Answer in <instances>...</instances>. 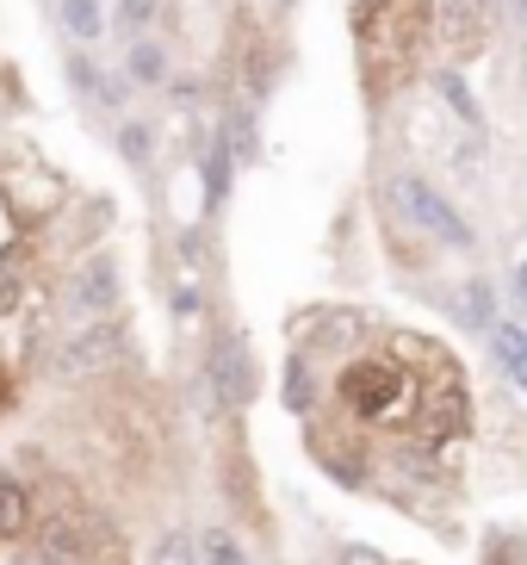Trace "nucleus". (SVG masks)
<instances>
[{
  "instance_id": "1",
  "label": "nucleus",
  "mask_w": 527,
  "mask_h": 565,
  "mask_svg": "<svg viewBox=\"0 0 527 565\" xmlns=\"http://www.w3.org/2000/svg\"><path fill=\"white\" fill-rule=\"evenodd\" d=\"M361 32H366V68L379 63L385 82L410 75L434 32V0H373V19H366Z\"/></svg>"
},
{
  "instance_id": "2",
  "label": "nucleus",
  "mask_w": 527,
  "mask_h": 565,
  "mask_svg": "<svg viewBox=\"0 0 527 565\" xmlns=\"http://www.w3.org/2000/svg\"><path fill=\"white\" fill-rule=\"evenodd\" d=\"M342 404L361 423H397V416H410L416 404V373L404 361H391V354H361V361L342 373Z\"/></svg>"
},
{
  "instance_id": "3",
  "label": "nucleus",
  "mask_w": 527,
  "mask_h": 565,
  "mask_svg": "<svg viewBox=\"0 0 527 565\" xmlns=\"http://www.w3.org/2000/svg\"><path fill=\"white\" fill-rule=\"evenodd\" d=\"M385 200L397 205V217L410 224V231H422L429 243H441V249H478V231L460 217V205L447 200L434 181H422V174H391V186H385Z\"/></svg>"
},
{
  "instance_id": "4",
  "label": "nucleus",
  "mask_w": 527,
  "mask_h": 565,
  "mask_svg": "<svg viewBox=\"0 0 527 565\" xmlns=\"http://www.w3.org/2000/svg\"><path fill=\"white\" fill-rule=\"evenodd\" d=\"M106 547V529L75 503V510H50L37 522V565H94V553Z\"/></svg>"
},
{
  "instance_id": "5",
  "label": "nucleus",
  "mask_w": 527,
  "mask_h": 565,
  "mask_svg": "<svg viewBox=\"0 0 527 565\" xmlns=\"http://www.w3.org/2000/svg\"><path fill=\"white\" fill-rule=\"evenodd\" d=\"M125 305V274H118L112 255H87L63 286V311L75 323H99V317H112Z\"/></svg>"
},
{
  "instance_id": "6",
  "label": "nucleus",
  "mask_w": 527,
  "mask_h": 565,
  "mask_svg": "<svg viewBox=\"0 0 527 565\" xmlns=\"http://www.w3.org/2000/svg\"><path fill=\"white\" fill-rule=\"evenodd\" d=\"M118 354H125V330H118L112 317H99V323H82V330L63 342L56 373H63V380H94V373L118 366Z\"/></svg>"
},
{
  "instance_id": "7",
  "label": "nucleus",
  "mask_w": 527,
  "mask_h": 565,
  "mask_svg": "<svg viewBox=\"0 0 527 565\" xmlns=\"http://www.w3.org/2000/svg\"><path fill=\"white\" fill-rule=\"evenodd\" d=\"M496 7H503V0H441V44H447L453 63H472V56L491 44Z\"/></svg>"
},
{
  "instance_id": "8",
  "label": "nucleus",
  "mask_w": 527,
  "mask_h": 565,
  "mask_svg": "<svg viewBox=\"0 0 527 565\" xmlns=\"http://www.w3.org/2000/svg\"><path fill=\"white\" fill-rule=\"evenodd\" d=\"M205 380H212V398L224 404V411H243V404L255 398V354H248L243 335H224V342H217Z\"/></svg>"
},
{
  "instance_id": "9",
  "label": "nucleus",
  "mask_w": 527,
  "mask_h": 565,
  "mask_svg": "<svg viewBox=\"0 0 527 565\" xmlns=\"http://www.w3.org/2000/svg\"><path fill=\"white\" fill-rule=\"evenodd\" d=\"M366 342V317L354 305H323L316 317V335H311V354H354Z\"/></svg>"
},
{
  "instance_id": "10",
  "label": "nucleus",
  "mask_w": 527,
  "mask_h": 565,
  "mask_svg": "<svg viewBox=\"0 0 527 565\" xmlns=\"http://www.w3.org/2000/svg\"><path fill=\"white\" fill-rule=\"evenodd\" d=\"M125 82H137V87H168V75H174V56H168V44L162 38H131L125 44Z\"/></svg>"
},
{
  "instance_id": "11",
  "label": "nucleus",
  "mask_w": 527,
  "mask_h": 565,
  "mask_svg": "<svg viewBox=\"0 0 527 565\" xmlns=\"http://www.w3.org/2000/svg\"><path fill=\"white\" fill-rule=\"evenodd\" d=\"M56 19H63V32L75 38L82 51H94L99 38H106V25H112L106 0H56Z\"/></svg>"
},
{
  "instance_id": "12",
  "label": "nucleus",
  "mask_w": 527,
  "mask_h": 565,
  "mask_svg": "<svg viewBox=\"0 0 527 565\" xmlns=\"http://www.w3.org/2000/svg\"><path fill=\"white\" fill-rule=\"evenodd\" d=\"M491 354H496V366L509 373V385H521V398H527V330L521 323H491Z\"/></svg>"
},
{
  "instance_id": "13",
  "label": "nucleus",
  "mask_w": 527,
  "mask_h": 565,
  "mask_svg": "<svg viewBox=\"0 0 527 565\" xmlns=\"http://www.w3.org/2000/svg\"><path fill=\"white\" fill-rule=\"evenodd\" d=\"M25 522H32V491H25V479L0 472V547H7V541H19V534H25Z\"/></svg>"
},
{
  "instance_id": "14",
  "label": "nucleus",
  "mask_w": 527,
  "mask_h": 565,
  "mask_svg": "<svg viewBox=\"0 0 527 565\" xmlns=\"http://www.w3.org/2000/svg\"><path fill=\"white\" fill-rule=\"evenodd\" d=\"M149 565H205V553H198V541L186 529H168L155 547H149Z\"/></svg>"
},
{
  "instance_id": "15",
  "label": "nucleus",
  "mask_w": 527,
  "mask_h": 565,
  "mask_svg": "<svg viewBox=\"0 0 527 565\" xmlns=\"http://www.w3.org/2000/svg\"><path fill=\"white\" fill-rule=\"evenodd\" d=\"M429 87H434V94H441V100H447V113L460 118V125H472V131H478V125H484V118H478V100L465 94V82H460V75H434Z\"/></svg>"
},
{
  "instance_id": "16",
  "label": "nucleus",
  "mask_w": 527,
  "mask_h": 565,
  "mask_svg": "<svg viewBox=\"0 0 527 565\" xmlns=\"http://www.w3.org/2000/svg\"><path fill=\"white\" fill-rule=\"evenodd\" d=\"M491 305H496V292H491L484 280L460 286V323H472V330H491V323H496V311H491Z\"/></svg>"
},
{
  "instance_id": "17",
  "label": "nucleus",
  "mask_w": 527,
  "mask_h": 565,
  "mask_svg": "<svg viewBox=\"0 0 527 565\" xmlns=\"http://www.w3.org/2000/svg\"><path fill=\"white\" fill-rule=\"evenodd\" d=\"M112 19H118L131 38H149V32H155V19H162V0H118Z\"/></svg>"
},
{
  "instance_id": "18",
  "label": "nucleus",
  "mask_w": 527,
  "mask_h": 565,
  "mask_svg": "<svg viewBox=\"0 0 527 565\" xmlns=\"http://www.w3.org/2000/svg\"><path fill=\"white\" fill-rule=\"evenodd\" d=\"M118 156H125V162H137V168L155 156V131H149L143 118H125V125H118Z\"/></svg>"
},
{
  "instance_id": "19",
  "label": "nucleus",
  "mask_w": 527,
  "mask_h": 565,
  "mask_svg": "<svg viewBox=\"0 0 527 565\" xmlns=\"http://www.w3.org/2000/svg\"><path fill=\"white\" fill-rule=\"evenodd\" d=\"M198 553H205V565H248L243 541H236V534H224V529L205 534V541H198Z\"/></svg>"
},
{
  "instance_id": "20",
  "label": "nucleus",
  "mask_w": 527,
  "mask_h": 565,
  "mask_svg": "<svg viewBox=\"0 0 527 565\" xmlns=\"http://www.w3.org/2000/svg\"><path fill=\"white\" fill-rule=\"evenodd\" d=\"M342 565H391V559L373 553V547H342Z\"/></svg>"
},
{
  "instance_id": "21",
  "label": "nucleus",
  "mask_w": 527,
  "mask_h": 565,
  "mask_svg": "<svg viewBox=\"0 0 527 565\" xmlns=\"http://www.w3.org/2000/svg\"><path fill=\"white\" fill-rule=\"evenodd\" d=\"M509 292H515V305H521V317H527V262L509 267Z\"/></svg>"
},
{
  "instance_id": "22",
  "label": "nucleus",
  "mask_w": 527,
  "mask_h": 565,
  "mask_svg": "<svg viewBox=\"0 0 527 565\" xmlns=\"http://www.w3.org/2000/svg\"><path fill=\"white\" fill-rule=\"evenodd\" d=\"M503 7H509L515 19H527V0H503Z\"/></svg>"
},
{
  "instance_id": "23",
  "label": "nucleus",
  "mask_w": 527,
  "mask_h": 565,
  "mask_svg": "<svg viewBox=\"0 0 527 565\" xmlns=\"http://www.w3.org/2000/svg\"><path fill=\"white\" fill-rule=\"evenodd\" d=\"M521 94H527V44H521Z\"/></svg>"
}]
</instances>
